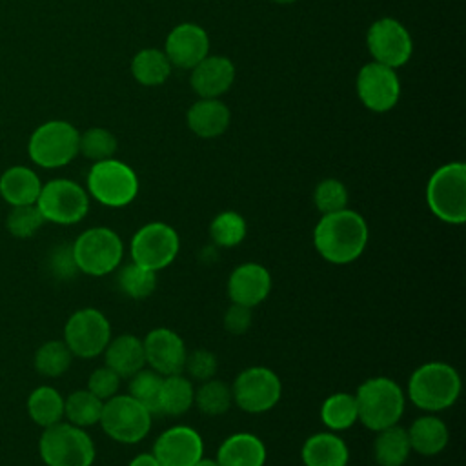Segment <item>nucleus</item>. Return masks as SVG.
Listing matches in <instances>:
<instances>
[{"label":"nucleus","instance_id":"obj_37","mask_svg":"<svg viewBox=\"0 0 466 466\" xmlns=\"http://www.w3.org/2000/svg\"><path fill=\"white\" fill-rule=\"evenodd\" d=\"M127 384V395L138 400L153 417L158 413V393L162 384V375L153 371L151 368H142L135 375H131Z\"/></svg>","mask_w":466,"mask_h":466},{"label":"nucleus","instance_id":"obj_42","mask_svg":"<svg viewBox=\"0 0 466 466\" xmlns=\"http://www.w3.org/2000/svg\"><path fill=\"white\" fill-rule=\"evenodd\" d=\"M120 380H122V377L118 373H115L109 366L104 364V366L93 370V373L89 375L87 390L93 395H96L100 400H107L118 393Z\"/></svg>","mask_w":466,"mask_h":466},{"label":"nucleus","instance_id":"obj_27","mask_svg":"<svg viewBox=\"0 0 466 466\" xmlns=\"http://www.w3.org/2000/svg\"><path fill=\"white\" fill-rule=\"evenodd\" d=\"M195 388L184 373L162 377L158 393V413L166 417H180L193 408Z\"/></svg>","mask_w":466,"mask_h":466},{"label":"nucleus","instance_id":"obj_32","mask_svg":"<svg viewBox=\"0 0 466 466\" xmlns=\"http://www.w3.org/2000/svg\"><path fill=\"white\" fill-rule=\"evenodd\" d=\"M116 269V286L127 299L144 300L155 293L157 271H151L133 260L118 266Z\"/></svg>","mask_w":466,"mask_h":466},{"label":"nucleus","instance_id":"obj_12","mask_svg":"<svg viewBox=\"0 0 466 466\" xmlns=\"http://www.w3.org/2000/svg\"><path fill=\"white\" fill-rule=\"evenodd\" d=\"M233 402L246 413H266L273 410L282 395L279 375L268 366L244 368L231 384Z\"/></svg>","mask_w":466,"mask_h":466},{"label":"nucleus","instance_id":"obj_20","mask_svg":"<svg viewBox=\"0 0 466 466\" xmlns=\"http://www.w3.org/2000/svg\"><path fill=\"white\" fill-rule=\"evenodd\" d=\"M235 80V66L226 56H206L191 67L189 84L200 98L222 96Z\"/></svg>","mask_w":466,"mask_h":466},{"label":"nucleus","instance_id":"obj_45","mask_svg":"<svg viewBox=\"0 0 466 466\" xmlns=\"http://www.w3.org/2000/svg\"><path fill=\"white\" fill-rule=\"evenodd\" d=\"M127 466H160L158 461L155 459V455L151 451H144V453H138L135 455Z\"/></svg>","mask_w":466,"mask_h":466},{"label":"nucleus","instance_id":"obj_36","mask_svg":"<svg viewBox=\"0 0 466 466\" xmlns=\"http://www.w3.org/2000/svg\"><path fill=\"white\" fill-rule=\"evenodd\" d=\"M73 362V353L64 340H46L35 351V370L49 379L62 377Z\"/></svg>","mask_w":466,"mask_h":466},{"label":"nucleus","instance_id":"obj_46","mask_svg":"<svg viewBox=\"0 0 466 466\" xmlns=\"http://www.w3.org/2000/svg\"><path fill=\"white\" fill-rule=\"evenodd\" d=\"M193 466H218V462L215 459H208V457H200Z\"/></svg>","mask_w":466,"mask_h":466},{"label":"nucleus","instance_id":"obj_26","mask_svg":"<svg viewBox=\"0 0 466 466\" xmlns=\"http://www.w3.org/2000/svg\"><path fill=\"white\" fill-rule=\"evenodd\" d=\"M40 189L38 175L27 166H13L0 175V197L11 208L36 204Z\"/></svg>","mask_w":466,"mask_h":466},{"label":"nucleus","instance_id":"obj_28","mask_svg":"<svg viewBox=\"0 0 466 466\" xmlns=\"http://www.w3.org/2000/svg\"><path fill=\"white\" fill-rule=\"evenodd\" d=\"M371 450L379 466H404L411 453L406 428L393 424L377 431Z\"/></svg>","mask_w":466,"mask_h":466},{"label":"nucleus","instance_id":"obj_22","mask_svg":"<svg viewBox=\"0 0 466 466\" xmlns=\"http://www.w3.org/2000/svg\"><path fill=\"white\" fill-rule=\"evenodd\" d=\"M300 459L304 466H348L350 450L339 433L328 430L313 433L304 441Z\"/></svg>","mask_w":466,"mask_h":466},{"label":"nucleus","instance_id":"obj_40","mask_svg":"<svg viewBox=\"0 0 466 466\" xmlns=\"http://www.w3.org/2000/svg\"><path fill=\"white\" fill-rule=\"evenodd\" d=\"M44 222L46 220L36 204L13 206L5 218V228L16 238H29L44 226Z\"/></svg>","mask_w":466,"mask_h":466},{"label":"nucleus","instance_id":"obj_35","mask_svg":"<svg viewBox=\"0 0 466 466\" xmlns=\"http://www.w3.org/2000/svg\"><path fill=\"white\" fill-rule=\"evenodd\" d=\"M248 235L246 218L233 209L220 211L209 224V238L218 248H235L242 244Z\"/></svg>","mask_w":466,"mask_h":466},{"label":"nucleus","instance_id":"obj_33","mask_svg":"<svg viewBox=\"0 0 466 466\" xmlns=\"http://www.w3.org/2000/svg\"><path fill=\"white\" fill-rule=\"evenodd\" d=\"M193 406H197V410L208 417H220L228 413L233 406L231 386L215 377L200 382V386L195 388Z\"/></svg>","mask_w":466,"mask_h":466},{"label":"nucleus","instance_id":"obj_21","mask_svg":"<svg viewBox=\"0 0 466 466\" xmlns=\"http://www.w3.org/2000/svg\"><path fill=\"white\" fill-rule=\"evenodd\" d=\"M266 459V444L260 437L248 431H237L226 437L215 457L218 466H264Z\"/></svg>","mask_w":466,"mask_h":466},{"label":"nucleus","instance_id":"obj_17","mask_svg":"<svg viewBox=\"0 0 466 466\" xmlns=\"http://www.w3.org/2000/svg\"><path fill=\"white\" fill-rule=\"evenodd\" d=\"M146 366L157 371L158 375H175L184 373V362L187 348L184 339L171 328H153L142 339Z\"/></svg>","mask_w":466,"mask_h":466},{"label":"nucleus","instance_id":"obj_34","mask_svg":"<svg viewBox=\"0 0 466 466\" xmlns=\"http://www.w3.org/2000/svg\"><path fill=\"white\" fill-rule=\"evenodd\" d=\"M104 400L93 395L87 388L76 390L64 399V419L78 428H89L98 424Z\"/></svg>","mask_w":466,"mask_h":466},{"label":"nucleus","instance_id":"obj_9","mask_svg":"<svg viewBox=\"0 0 466 466\" xmlns=\"http://www.w3.org/2000/svg\"><path fill=\"white\" fill-rule=\"evenodd\" d=\"M98 424L109 439L120 444H137L149 433L153 415L131 395L116 393L104 400Z\"/></svg>","mask_w":466,"mask_h":466},{"label":"nucleus","instance_id":"obj_4","mask_svg":"<svg viewBox=\"0 0 466 466\" xmlns=\"http://www.w3.org/2000/svg\"><path fill=\"white\" fill-rule=\"evenodd\" d=\"M426 204L433 217L446 224L466 220V166L448 162L437 167L426 184Z\"/></svg>","mask_w":466,"mask_h":466},{"label":"nucleus","instance_id":"obj_8","mask_svg":"<svg viewBox=\"0 0 466 466\" xmlns=\"http://www.w3.org/2000/svg\"><path fill=\"white\" fill-rule=\"evenodd\" d=\"M78 138L80 133L73 124L66 120H49L31 133L27 155L44 169L64 167L78 155Z\"/></svg>","mask_w":466,"mask_h":466},{"label":"nucleus","instance_id":"obj_29","mask_svg":"<svg viewBox=\"0 0 466 466\" xmlns=\"http://www.w3.org/2000/svg\"><path fill=\"white\" fill-rule=\"evenodd\" d=\"M171 62L166 53L157 47L140 49L131 60V75L142 86H160L171 75Z\"/></svg>","mask_w":466,"mask_h":466},{"label":"nucleus","instance_id":"obj_13","mask_svg":"<svg viewBox=\"0 0 466 466\" xmlns=\"http://www.w3.org/2000/svg\"><path fill=\"white\" fill-rule=\"evenodd\" d=\"M111 324L96 308H82L69 315L64 326V342L73 357L95 359L111 340Z\"/></svg>","mask_w":466,"mask_h":466},{"label":"nucleus","instance_id":"obj_44","mask_svg":"<svg viewBox=\"0 0 466 466\" xmlns=\"http://www.w3.org/2000/svg\"><path fill=\"white\" fill-rule=\"evenodd\" d=\"M251 322H253L251 308L231 302V306L224 313V328L231 335H244L251 328Z\"/></svg>","mask_w":466,"mask_h":466},{"label":"nucleus","instance_id":"obj_7","mask_svg":"<svg viewBox=\"0 0 466 466\" xmlns=\"http://www.w3.org/2000/svg\"><path fill=\"white\" fill-rule=\"evenodd\" d=\"M86 184L87 195L106 208H124L138 195V177L135 169L115 157L93 162Z\"/></svg>","mask_w":466,"mask_h":466},{"label":"nucleus","instance_id":"obj_39","mask_svg":"<svg viewBox=\"0 0 466 466\" xmlns=\"http://www.w3.org/2000/svg\"><path fill=\"white\" fill-rule=\"evenodd\" d=\"M348 187L339 178H324L313 189V204L320 215L348 208Z\"/></svg>","mask_w":466,"mask_h":466},{"label":"nucleus","instance_id":"obj_30","mask_svg":"<svg viewBox=\"0 0 466 466\" xmlns=\"http://www.w3.org/2000/svg\"><path fill=\"white\" fill-rule=\"evenodd\" d=\"M320 420L335 433L350 430L359 420L355 395L348 391H335L328 395L320 404Z\"/></svg>","mask_w":466,"mask_h":466},{"label":"nucleus","instance_id":"obj_3","mask_svg":"<svg viewBox=\"0 0 466 466\" xmlns=\"http://www.w3.org/2000/svg\"><path fill=\"white\" fill-rule=\"evenodd\" d=\"M355 395L359 420L371 431H380L404 415L406 393L390 377H370L359 384Z\"/></svg>","mask_w":466,"mask_h":466},{"label":"nucleus","instance_id":"obj_41","mask_svg":"<svg viewBox=\"0 0 466 466\" xmlns=\"http://www.w3.org/2000/svg\"><path fill=\"white\" fill-rule=\"evenodd\" d=\"M217 370H218V360L211 350L197 348L193 351H187L186 362H184V371L187 373V377L198 382H204L213 379L217 375Z\"/></svg>","mask_w":466,"mask_h":466},{"label":"nucleus","instance_id":"obj_11","mask_svg":"<svg viewBox=\"0 0 466 466\" xmlns=\"http://www.w3.org/2000/svg\"><path fill=\"white\" fill-rule=\"evenodd\" d=\"M180 237L173 226L155 220L140 226L129 242L131 260L151 269H166L178 255Z\"/></svg>","mask_w":466,"mask_h":466},{"label":"nucleus","instance_id":"obj_1","mask_svg":"<svg viewBox=\"0 0 466 466\" xmlns=\"http://www.w3.org/2000/svg\"><path fill=\"white\" fill-rule=\"evenodd\" d=\"M370 238L366 218L344 208L340 211L320 215L313 229V246L317 253L331 264L344 266L357 260Z\"/></svg>","mask_w":466,"mask_h":466},{"label":"nucleus","instance_id":"obj_10","mask_svg":"<svg viewBox=\"0 0 466 466\" xmlns=\"http://www.w3.org/2000/svg\"><path fill=\"white\" fill-rule=\"evenodd\" d=\"M36 208L40 209L46 222L71 226L80 222L87 215L89 195L75 180L53 178L42 184L40 195L36 198Z\"/></svg>","mask_w":466,"mask_h":466},{"label":"nucleus","instance_id":"obj_19","mask_svg":"<svg viewBox=\"0 0 466 466\" xmlns=\"http://www.w3.org/2000/svg\"><path fill=\"white\" fill-rule=\"evenodd\" d=\"M164 53L171 66L180 69L195 67L209 53V36L198 24L184 22L175 25L164 46Z\"/></svg>","mask_w":466,"mask_h":466},{"label":"nucleus","instance_id":"obj_14","mask_svg":"<svg viewBox=\"0 0 466 466\" xmlns=\"http://www.w3.org/2000/svg\"><path fill=\"white\" fill-rule=\"evenodd\" d=\"M366 46L373 62L397 69L404 66L413 53V42L408 29L395 18L375 20L366 35Z\"/></svg>","mask_w":466,"mask_h":466},{"label":"nucleus","instance_id":"obj_23","mask_svg":"<svg viewBox=\"0 0 466 466\" xmlns=\"http://www.w3.org/2000/svg\"><path fill=\"white\" fill-rule=\"evenodd\" d=\"M231 120V113L218 98H200L186 113L187 127L200 138L220 137Z\"/></svg>","mask_w":466,"mask_h":466},{"label":"nucleus","instance_id":"obj_15","mask_svg":"<svg viewBox=\"0 0 466 466\" xmlns=\"http://www.w3.org/2000/svg\"><path fill=\"white\" fill-rule=\"evenodd\" d=\"M359 100L375 113H386L399 102L400 80L395 69L379 62H370L357 75Z\"/></svg>","mask_w":466,"mask_h":466},{"label":"nucleus","instance_id":"obj_25","mask_svg":"<svg viewBox=\"0 0 466 466\" xmlns=\"http://www.w3.org/2000/svg\"><path fill=\"white\" fill-rule=\"evenodd\" d=\"M406 431H408L411 451L424 457L439 455L448 446V441H450V431L446 422L435 413H426L417 417Z\"/></svg>","mask_w":466,"mask_h":466},{"label":"nucleus","instance_id":"obj_31","mask_svg":"<svg viewBox=\"0 0 466 466\" xmlns=\"http://www.w3.org/2000/svg\"><path fill=\"white\" fill-rule=\"evenodd\" d=\"M27 413L40 428L53 426L64 419V397L51 386H38L27 397Z\"/></svg>","mask_w":466,"mask_h":466},{"label":"nucleus","instance_id":"obj_16","mask_svg":"<svg viewBox=\"0 0 466 466\" xmlns=\"http://www.w3.org/2000/svg\"><path fill=\"white\" fill-rule=\"evenodd\" d=\"M151 453L160 466H193L204 457V441L195 428L177 424L157 437Z\"/></svg>","mask_w":466,"mask_h":466},{"label":"nucleus","instance_id":"obj_6","mask_svg":"<svg viewBox=\"0 0 466 466\" xmlns=\"http://www.w3.org/2000/svg\"><path fill=\"white\" fill-rule=\"evenodd\" d=\"M78 273L104 277L122 264L124 242L116 231L106 226H95L82 231L71 244Z\"/></svg>","mask_w":466,"mask_h":466},{"label":"nucleus","instance_id":"obj_18","mask_svg":"<svg viewBox=\"0 0 466 466\" xmlns=\"http://www.w3.org/2000/svg\"><path fill=\"white\" fill-rule=\"evenodd\" d=\"M226 291L233 304L253 309L268 299L271 291V273L258 262H242L229 273Z\"/></svg>","mask_w":466,"mask_h":466},{"label":"nucleus","instance_id":"obj_5","mask_svg":"<svg viewBox=\"0 0 466 466\" xmlns=\"http://www.w3.org/2000/svg\"><path fill=\"white\" fill-rule=\"evenodd\" d=\"M38 453L46 466H93L96 457L89 433L67 420L44 428Z\"/></svg>","mask_w":466,"mask_h":466},{"label":"nucleus","instance_id":"obj_43","mask_svg":"<svg viewBox=\"0 0 466 466\" xmlns=\"http://www.w3.org/2000/svg\"><path fill=\"white\" fill-rule=\"evenodd\" d=\"M49 269L56 279H71L78 273V268H76L75 258H73L71 244L56 246L49 253Z\"/></svg>","mask_w":466,"mask_h":466},{"label":"nucleus","instance_id":"obj_24","mask_svg":"<svg viewBox=\"0 0 466 466\" xmlns=\"http://www.w3.org/2000/svg\"><path fill=\"white\" fill-rule=\"evenodd\" d=\"M106 366H109L122 379H129L142 368H146V353L142 339L131 333L111 337L104 350Z\"/></svg>","mask_w":466,"mask_h":466},{"label":"nucleus","instance_id":"obj_38","mask_svg":"<svg viewBox=\"0 0 466 466\" xmlns=\"http://www.w3.org/2000/svg\"><path fill=\"white\" fill-rule=\"evenodd\" d=\"M118 142L116 137L104 127H91L84 131L78 138V153H82L86 158L98 162L106 158H113L116 153Z\"/></svg>","mask_w":466,"mask_h":466},{"label":"nucleus","instance_id":"obj_2","mask_svg":"<svg viewBox=\"0 0 466 466\" xmlns=\"http://www.w3.org/2000/svg\"><path fill=\"white\" fill-rule=\"evenodd\" d=\"M404 393L415 408L426 413H439L457 402L461 375L448 362L430 360L411 371Z\"/></svg>","mask_w":466,"mask_h":466},{"label":"nucleus","instance_id":"obj_47","mask_svg":"<svg viewBox=\"0 0 466 466\" xmlns=\"http://www.w3.org/2000/svg\"><path fill=\"white\" fill-rule=\"evenodd\" d=\"M273 2H277V4H293L297 0H273Z\"/></svg>","mask_w":466,"mask_h":466}]
</instances>
